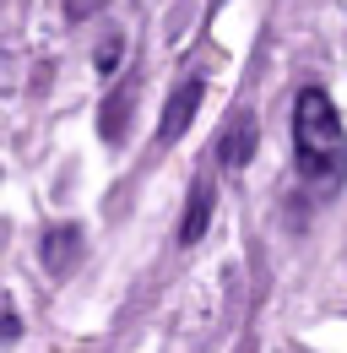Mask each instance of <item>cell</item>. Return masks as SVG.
I'll use <instances>...</instances> for the list:
<instances>
[{
  "instance_id": "1",
  "label": "cell",
  "mask_w": 347,
  "mask_h": 353,
  "mask_svg": "<svg viewBox=\"0 0 347 353\" xmlns=\"http://www.w3.org/2000/svg\"><path fill=\"white\" fill-rule=\"evenodd\" d=\"M293 152H299L304 179H315L320 196L337 190V179L347 174V136L337 120V103L320 88H304L293 98Z\"/></svg>"
},
{
  "instance_id": "2",
  "label": "cell",
  "mask_w": 347,
  "mask_h": 353,
  "mask_svg": "<svg viewBox=\"0 0 347 353\" xmlns=\"http://www.w3.org/2000/svg\"><path fill=\"white\" fill-rule=\"evenodd\" d=\"M201 92H207V82H201V77H190V82H185V88L169 98L163 125H158V141H163V147H174L179 136L190 131V120H196V109H201Z\"/></svg>"
},
{
  "instance_id": "3",
  "label": "cell",
  "mask_w": 347,
  "mask_h": 353,
  "mask_svg": "<svg viewBox=\"0 0 347 353\" xmlns=\"http://www.w3.org/2000/svg\"><path fill=\"white\" fill-rule=\"evenodd\" d=\"M39 256H43V266H49L54 277H65V272L76 266V256H82V228H76V223H54V228H43Z\"/></svg>"
},
{
  "instance_id": "4",
  "label": "cell",
  "mask_w": 347,
  "mask_h": 353,
  "mask_svg": "<svg viewBox=\"0 0 347 353\" xmlns=\"http://www.w3.org/2000/svg\"><path fill=\"white\" fill-rule=\"evenodd\" d=\"M250 152H255V120L239 109V114H233V125H228V141H222V163H228V169H244V163H250Z\"/></svg>"
},
{
  "instance_id": "5",
  "label": "cell",
  "mask_w": 347,
  "mask_h": 353,
  "mask_svg": "<svg viewBox=\"0 0 347 353\" xmlns=\"http://www.w3.org/2000/svg\"><path fill=\"white\" fill-rule=\"evenodd\" d=\"M207 223H212V179H196L190 207H185V228H179V239H185V245H196V239L207 234Z\"/></svg>"
},
{
  "instance_id": "6",
  "label": "cell",
  "mask_w": 347,
  "mask_h": 353,
  "mask_svg": "<svg viewBox=\"0 0 347 353\" xmlns=\"http://www.w3.org/2000/svg\"><path fill=\"white\" fill-rule=\"evenodd\" d=\"M114 60H120V39H109V44L98 49V65H103V71H109V65H114Z\"/></svg>"
},
{
  "instance_id": "7",
  "label": "cell",
  "mask_w": 347,
  "mask_h": 353,
  "mask_svg": "<svg viewBox=\"0 0 347 353\" xmlns=\"http://www.w3.org/2000/svg\"><path fill=\"white\" fill-rule=\"evenodd\" d=\"M217 6H222V0H217Z\"/></svg>"
}]
</instances>
